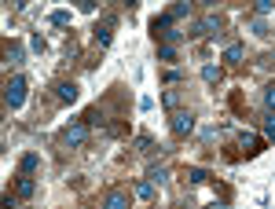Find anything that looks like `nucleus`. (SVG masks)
Instances as JSON below:
<instances>
[{"label":"nucleus","instance_id":"nucleus-1","mask_svg":"<svg viewBox=\"0 0 275 209\" xmlns=\"http://www.w3.org/2000/svg\"><path fill=\"white\" fill-rule=\"evenodd\" d=\"M26 103V77H8V85H4V107L8 110H19Z\"/></svg>","mask_w":275,"mask_h":209},{"label":"nucleus","instance_id":"nucleus-2","mask_svg":"<svg viewBox=\"0 0 275 209\" xmlns=\"http://www.w3.org/2000/svg\"><path fill=\"white\" fill-rule=\"evenodd\" d=\"M85 140H88V121H73L66 132H63V143H66V147H81Z\"/></svg>","mask_w":275,"mask_h":209},{"label":"nucleus","instance_id":"nucleus-3","mask_svg":"<svg viewBox=\"0 0 275 209\" xmlns=\"http://www.w3.org/2000/svg\"><path fill=\"white\" fill-rule=\"evenodd\" d=\"M217 29H220V19L217 15H206V19H198L191 26V37H209V33H217Z\"/></svg>","mask_w":275,"mask_h":209},{"label":"nucleus","instance_id":"nucleus-4","mask_svg":"<svg viewBox=\"0 0 275 209\" xmlns=\"http://www.w3.org/2000/svg\"><path fill=\"white\" fill-rule=\"evenodd\" d=\"M191 128H194V114H187V110H176V114H173V132H176V136H187Z\"/></svg>","mask_w":275,"mask_h":209},{"label":"nucleus","instance_id":"nucleus-5","mask_svg":"<svg viewBox=\"0 0 275 209\" xmlns=\"http://www.w3.org/2000/svg\"><path fill=\"white\" fill-rule=\"evenodd\" d=\"M239 147L246 151V154H257V151L264 147V140H261V136H253V132H242V136H239Z\"/></svg>","mask_w":275,"mask_h":209},{"label":"nucleus","instance_id":"nucleus-6","mask_svg":"<svg viewBox=\"0 0 275 209\" xmlns=\"http://www.w3.org/2000/svg\"><path fill=\"white\" fill-rule=\"evenodd\" d=\"M77 85H73V81H63V85H55V95H59V103H73V99H77Z\"/></svg>","mask_w":275,"mask_h":209},{"label":"nucleus","instance_id":"nucleus-7","mask_svg":"<svg viewBox=\"0 0 275 209\" xmlns=\"http://www.w3.org/2000/svg\"><path fill=\"white\" fill-rule=\"evenodd\" d=\"M103 209H129V195L125 191H110V195L103 198Z\"/></svg>","mask_w":275,"mask_h":209},{"label":"nucleus","instance_id":"nucleus-8","mask_svg":"<svg viewBox=\"0 0 275 209\" xmlns=\"http://www.w3.org/2000/svg\"><path fill=\"white\" fill-rule=\"evenodd\" d=\"M110 29H114V19H106V26H96V44L99 48H110Z\"/></svg>","mask_w":275,"mask_h":209},{"label":"nucleus","instance_id":"nucleus-9","mask_svg":"<svg viewBox=\"0 0 275 209\" xmlns=\"http://www.w3.org/2000/svg\"><path fill=\"white\" fill-rule=\"evenodd\" d=\"M33 191H37L33 176H29V172H22V176H19V198H29V195H33Z\"/></svg>","mask_w":275,"mask_h":209},{"label":"nucleus","instance_id":"nucleus-10","mask_svg":"<svg viewBox=\"0 0 275 209\" xmlns=\"http://www.w3.org/2000/svg\"><path fill=\"white\" fill-rule=\"evenodd\" d=\"M242 55H246V48H242V44H227L224 48V62H242Z\"/></svg>","mask_w":275,"mask_h":209},{"label":"nucleus","instance_id":"nucleus-11","mask_svg":"<svg viewBox=\"0 0 275 209\" xmlns=\"http://www.w3.org/2000/svg\"><path fill=\"white\" fill-rule=\"evenodd\" d=\"M147 180H150V184H165V180H169V169H165V165H154V169L147 172Z\"/></svg>","mask_w":275,"mask_h":209},{"label":"nucleus","instance_id":"nucleus-12","mask_svg":"<svg viewBox=\"0 0 275 209\" xmlns=\"http://www.w3.org/2000/svg\"><path fill=\"white\" fill-rule=\"evenodd\" d=\"M150 195H154V184H150V180H136V198H150Z\"/></svg>","mask_w":275,"mask_h":209},{"label":"nucleus","instance_id":"nucleus-13","mask_svg":"<svg viewBox=\"0 0 275 209\" xmlns=\"http://www.w3.org/2000/svg\"><path fill=\"white\" fill-rule=\"evenodd\" d=\"M169 15H173V22H176V19H183V15H191V4H187V0H180V4H173Z\"/></svg>","mask_w":275,"mask_h":209},{"label":"nucleus","instance_id":"nucleus-14","mask_svg":"<svg viewBox=\"0 0 275 209\" xmlns=\"http://www.w3.org/2000/svg\"><path fill=\"white\" fill-rule=\"evenodd\" d=\"M37 165H41V154H26L22 158V172H33Z\"/></svg>","mask_w":275,"mask_h":209},{"label":"nucleus","instance_id":"nucleus-15","mask_svg":"<svg viewBox=\"0 0 275 209\" xmlns=\"http://www.w3.org/2000/svg\"><path fill=\"white\" fill-rule=\"evenodd\" d=\"M202 77H206L209 85H213V81H220V66H213V62H209V66H202Z\"/></svg>","mask_w":275,"mask_h":209},{"label":"nucleus","instance_id":"nucleus-16","mask_svg":"<svg viewBox=\"0 0 275 209\" xmlns=\"http://www.w3.org/2000/svg\"><path fill=\"white\" fill-rule=\"evenodd\" d=\"M187 180H191V184H206V180H209V172H206V169H191V172H187Z\"/></svg>","mask_w":275,"mask_h":209},{"label":"nucleus","instance_id":"nucleus-17","mask_svg":"<svg viewBox=\"0 0 275 209\" xmlns=\"http://www.w3.org/2000/svg\"><path fill=\"white\" fill-rule=\"evenodd\" d=\"M52 26H70V11H52Z\"/></svg>","mask_w":275,"mask_h":209},{"label":"nucleus","instance_id":"nucleus-18","mask_svg":"<svg viewBox=\"0 0 275 209\" xmlns=\"http://www.w3.org/2000/svg\"><path fill=\"white\" fill-rule=\"evenodd\" d=\"M165 37V44H169V48H176L180 41H183V33H180V29H169V33H162Z\"/></svg>","mask_w":275,"mask_h":209},{"label":"nucleus","instance_id":"nucleus-19","mask_svg":"<svg viewBox=\"0 0 275 209\" xmlns=\"http://www.w3.org/2000/svg\"><path fill=\"white\" fill-rule=\"evenodd\" d=\"M158 59H165V62H173V59H176V48H169V44H162V48H158Z\"/></svg>","mask_w":275,"mask_h":209},{"label":"nucleus","instance_id":"nucleus-20","mask_svg":"<svg viewBox=\"0 0 275 209\" xmlns=\"http://www.w3.org/2000/svg\"><path fill=\"white\" fill-rule=\"evenodd\" d=\"M261 125H264V136H268V140H275V114H268Z\"/></svg>","mask_w":275,"mask_h":209},{"label":"nucleus","instance_id":"nucleus-21","mask_svg":"<svg viewBox=\"0 0 275 209\" xmlns=\"http://www.w3.org/2000/svg\"><path fill=\"white\" fill-rule=\"evenodd\" d=\"M150 147H154V140H150V136H136V151H150Z\"/></svg>","mask_w":275,"mask_h":209},{"label":"nucleus","instance_id":"nucleus-22","mask_svg":"<svg viewBox=\"0 0 275 209\" xmlns=\"http://www.w3.org/2000/svg\"><path fill=\"white\" fill-rule=\"evenodd\" d=\"M264 107H268V110H275V85H268V88H264Z\"/></svg>","mask_w":275,"mask_h":209},{"label":"nucleus","instance_id":"nucleus-23","mask_svg":"<svg viewBox=\"0 0 275 209\" xmlns=\"http://www.w3.org/2000/svg\"><path fill=\"white\" fill-rule=\"evenodd\" d=\"M271 8H275V4H271V0H257V4H253V11H257V15H268Z\"/></svg>","mask_w":275,"mask_h":209},{"label":"nucleus","instance_id":"nucleus-24","mask_svg":"<svg viewBox=\"0 0 275 209\" xmlns=\"http://www.w3.org/2000/svg\"><path fill=\"white\" fill-rule=\"evenodd\" d=\"M29 44H33V52H44V37H41V33L29 37Z\"/></svg>","mask_w":275,"mask_h":209},{"label":"nucleus","instance_id":"nucleus-25","mask_svg":"<svg viewBox=\"0 0 275 209\" xmlns=\"http://www.w3.org/2000/svg\"><path fill=\"white\" fill-rule=\"evenodd\" d=\"M261 66H275V52H268V55H261Z\"/></svg>","mask_w":275,"mask_h":209},{"label":"nucleus","instance_id":"nucleus-26","mask_svg":"<svg viewBox=\"0 0 275 209\" xmlns=\"http://www.w3.org/2000/svg\"><path fill=\"white\" fill-rule=\"evenodd\" d=\"M4 209H19V202H15V198L8 195V198H4Z\"/></svg>","mask_w":275,"mask_h":209},{"label":"nucleus","instance_id":"nucleus-27","mask_svg":"<svg viewBox=\"0 0 275 209\" xmlns=\"http://www.w3.org/2000/svg\"><path fill=\"white\" fill-rule=\"evenodd\" d=\"M206 209H224V202H209V205H206Z\"/></svg>","mask_w":275,"mask_h":209},{"label":"nucleus","instance_id":"nucleus-28","mask_svg":"<svg viewBox=\"0 0 275 209\" xmlns=\"http://www.w3.org/2000/svg\"><path fill=\"white\" fill-rule=\"evenodd\" d=\"M180 209H187V205H180Z\"/></svg>","mask_w":275,"mask_h":209}]
</instances>
